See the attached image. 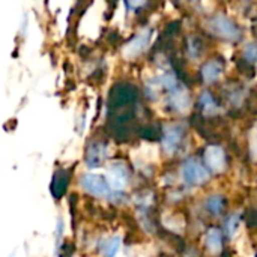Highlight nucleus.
<instances>
[{"label":"nucleus","instance_id":"nucleus-1","mask_svg":"<svg viewBox=\"0 0 257 257\" xmlns=\"http://www.w3.org/2000/svg\"><path fill=\"white\" fill-rule=\"evenodd\" d=\"M80 185L87 194H90L93 197L111 199L116 194V191L113 190V187L108 182V178H105L104 175H99V173L89 172V173L81 175Z\"/></svg>","mask_w":257,"mask_h":257},{"label":"nucleus","instance_id":"nucleus-2","mask_svg":"<svg viewBox=\"0 0 257 257\" xmlns=\"http://www.w3.org/2000/svg\"><path fill=\"white\" fill-rule=\"evenodd\" d=\"M71 184V170L69 169H57L50 181V194L54 200H60L69 188Z\"/></svg>","mask_w":257,"mask_h":257},{"label":"nucleus","instance_id":"nucleus-3","mask_svg":"<svg viewBox=\"0 0 257 257\" xmlns=\"http://www.w3.org/2000/svg\"><path fill=\"white\" fill-rule=\"evenodd\" d=\"M182 178L187 184H203L208 181L209 173L194 160H188L182 167Z\"/></svg>","mask_w":257,"mask_h":257},{"label":"nucleus","instance_id":"nucleus-4","mask_svg":"<svg viewBox=\"0 0 257 257\" xmlns=\"http://www.w3.org/2000/svg\"><path fill=\"white\" fill-rule=\"evenodd\" d=\"M105 158V145L102 142L89 143L84 154V161L89 169H96L102 164Z\"/></svg>","mask_w":257,"mask_h":257},{"label":"nucleus","instance_id":"nucleus-5","mask_svg":"<svg viewBox=\"0 0 257 257\" xmlns=\"http://www.w3.org/2000/svg\"><path fill=\"white\" fill-rule=\"evenodd\" d=\"M211 29L214 33H217L218 36H223V38L235 39L239 36V32L235 27V24L227 17H223V15H218L211 21Z\"/></svg>","mask_w":257,"mask_h":257},{"label":"nucleus","instance_id":"nucleus-6","mask_svg":"<svg viewBox=\"0 0 257 257\" xmlns=\"http://www.w3.org/2000/svg\"><path fill=\"white\" fill-rule=\"evenodd\" d=\"M205 160H206V164L208 167L215 172V173H220L224 170V166H226V155H224V151L220 148V146H209L205 152Z\"/></svg>","mask_w":257,"mask_h":257},{"label":"nucleus","instance_id":"nucleus-7","mask_svg":"<svg viewBox=\"0 0 257 257\" xmlns=\"http://www.w3.org/2000/svg\"><path fill=\"white\" fill-rule=\"evenodd\" d=\"M181 137H182V130H181L179 126H175V125H173V126L166 128V133H164V142H163L164 149H166L167 152H172V151L178 146V143H179Z\"/></svg>","mask_w":257,"mask_h":257},{"label":"nucleus","instance_id":"nucleus-8","mask_svg":"<svg viewBox=\"0 0 257 257\" xmlns=\"http://www.w3.org/2000/svg\"><path fill=\"white\" fill-rule=\"evenodd\" d=\"M122 239L120 236H110L99 245V254L102 257H116L119 248H120Z\"/></svg>","mask_w":257,"mask_h":257},{"label":"nucleus","instance_id":"nucleus-9","mask_svg":"<svg viewBox=\"0 0 257 257\" xmlns=\"http://www.w3.org/2000/svg\"><path fill=\"white\" fill-rule=\"evenodd\" d=\"M148 42H149V32L146 30V32H143V33H140V35H137V36L131 41V44L126 47V53H128L130 56H137L139 53H142V51L146 48Z\"/></svg>","mask_w":257,"mask_h":257},{"label":"nucleus","instance_id":"nucleus-10","mask_svg":"<svg viewBox=\"0 0 257 257\" xmlns=\"http://www.w3.org/2000/svg\"><path fill=\"white\" fill-rule=\"evenodd\" d=\"M221 74H223V66H221L220 62H215V60L206 63L203 66V69H202V75H203L205 81H208V83H212V81L218 80Z\"/></svg>","mask_w":257,"mask_h":257},{"label":"nucleus","instance_id":"nucleus-11","mask_svg":"<svg viewBox=\"0 0 257 257\" xmlns=\"http://www.w3.org/2000/svg\"><path fill=\"white\" fill-rule=\"evenodd\" d=\"M172 105L175 108H178L179 111H187L190 108V96H188V92L185 89H179L176 90L173 95H172Z\"/></svg>","mask_w":257,"mask_h":257},{"label":"nucleus","instance_id":"nucleus-12","mask_svg":"<svg viewBox=\"0 0 257 257\" xmlns=\"http://www.w3.org/2000/svg\"><path fill=\"white\" fill-rule=\"evenodd\" d=\"M206 245H208V250L214 254H218L221 251V233L218 229H211L208 232Z\"/></svg>","mask_w":257,"mask_h":257},{"label":"nucleus","instance_id":"nucleus-13","mask_svg":"<svg viewBox=\"0 0 257 257\" xmlns=\"http://www.w3.org/2000/svg\"><path fill=\"white\" fill-rule=\"evenodd\" d=\"M236 248L239 251V254L242 257H254V251L250 247V242L245 236H242L238 242H236Z\"/></svg>","mask_w":257,"mask_h":257},{"label":"nucleus","instance_id":"nucleus-14","mask_svg":"<svg viewBox=\"0 0 257 257\" xmlns=\"http://www.w3.org/2000/svg\"><path fill=\"white\" fill-rule=\"evenodd\" d=\"M206 208L212 212V214H220L223 209V199L220 196H211L206 200Z\"/></svg>","mask_w":257,"mask_h":257},{"label":"nucleus","instance_id":"nucleus-15","mask_svg":"<svg viewBox=\"0 0 257 257\" xmlns=\"http://www.w3.org/2000/svg\"><path fill=\"white\" fill-rule=\"evenodd\" d=\"M238 229H239V217L238 215H233L229 223H227V233L230 238H235L236 233H238Z\"/></svg>","mask_w":257,"mask_h":257},{"label":"nucleus","instance_id":"nucleus-16","mask_svg":"<svg viewBox=\"0 0 257 257\" xmlns=\"http://www.w3.org/2000/svg\"><path fill=\"white\" fill-rule=\"evenodd\" d=\"M244 54H245V57H247L248 60H251V62L257 60V45H254V44H248V45L245 47Z\"/></svg>","mask_w":257,"mask_h":257},{"label":"nucleus","instance_id":"nucleus-17","mask_svg":"<svg viewBox=\"0 0 257 257\" xmlns=\"http://www.w3.org/2000/svg\"><path fill=\"white\" fill-rule=\"evenodd\" d=\"M62 235H63V220L62 218H57V223H56V247L57 248L60 247Z\"/></svg>","mask_w":257,"mask_h":257},{"label":"nucleus","instance_id":"nucleus-18","mask_svg":"<svg viewBox=\"0 0 257 257\" xmlns=\"http://www.w3.org/2000/svg\"><path fill=\"white\" fill-rule=\"evenodd\" d=\"M202 104L205 105L206 113H209V110H212V108H217V107H215V104H214V101H212V98L209 96V93H208V92H205V93H203V96H202Z\"/></svg>","mask_w":257,"mask_h":257},{"label":"nucleus","instance_id":"nucleus-19","mask_svg":"<svg viewBox=\"0 0 257 257\" xmlns=\"http://www.w3.org/2000/svg\"><path fill=\"white\" fill-rule=\"evenodd\" d=\"M250 148H251V154L254 157V160H257V126L251 131V136H250Z\"/></svg>","mask_w":257,"mask_h":257}]
</instances>
